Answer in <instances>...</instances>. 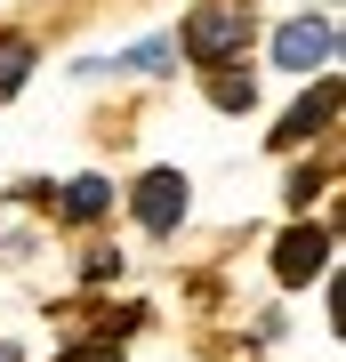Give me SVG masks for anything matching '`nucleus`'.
I'll return each instance as SVG.
<instances>
[{"instance_id":"obj_3","label":"nucleus","mask_w":346,"mask_h":362,"mask_svg":"<svg viewBox=\"0 0 346 362\" xmlns=\"http://www.w3.org/2000/svg\"><path fill=\"white\" fill-rule=\"evenodd\" d=\"M129 202H137V226H145V233H178V218H185V177H178V169H145Z\"/></svg>"},{"instance_id":"obj_4","label":"nucleus","mask_w":346,"mask_h":362,"mask_svg":"<svg viewBox=\"0 0 346 362\" xmlns=\"http://www.w3.org/2000/svg\"><path fill=\"white\" fill-rule=\"evenodd\" d=\"M330 266V233H314V226H290L282 242H274V274L298 290V282H314V274Z\"/></svg>"},{"instance_id":"obj_6","label":"nucleus","mask_w":346,"mask_h":362,"mask_svg":"<svg viewBox=\"0 0 346 362\" xmlns=\"http://www.w3.org/2000/svg\"><path fill=\"white\" fill-rule=\"evenodd\" d=\"M209 105H218V113H250V105H258V81L233 73V65H209Z\"/></svg>"},{"instance_id":"obj_5","label":"nucleus","mask_w":346,"mask_h":362,"mask_svg":"<svg viewBox=\"0 0 346 362\" xmlns=\"http://www.w3.org/2000/svg\"><path fill=\"white\" fill-rule=\"evenodd\" d=\"M330 121H338V81H322L314 97H298L290 113H282V129H274V145H306L314 129H330Z\"/></svg>"},{"instance_id":"obj_10","label":"nucleus","mask_w":346,"mask_h":362,"mask_svg":"<svg viewBox=\"0 0 346 362\" xmlns=\"http://www.w3.org/2000/svg\"><path fill=\"white\" fill-rule=\"evenodd\" d=\"M81 274H89V282H113L121 258H113V250H89V258H81Z\"/></svg>"},{"instance_id":"obj_11","label":"nucleus","mask_w":346,"mask_h":362,"mask_svg":"<svg viewBox=\"0 0 346 362\" xmlns=\"http://www.w3.org/2000/svg\"><path fill=\"white\" fill-rule=\"evenodd\" d=\"M0 362H16V346H8V338H0Z\"/></svg>"},{"instance_id":"obj_7","label":"nucleus","mask_w":346,"mask_h":362,"mask_svg":"<svg viewBox=\"0 0 346 362\" xmlns=\"http://www.w3.org/2000/svg\"><path fill=\"white\" fill-rule=\"evenodd\" d=\"M105 209H113V185H105V177H73V185H64V218H73V226L105 218Z\"/></svg>"},{"instance_id":"obj_2","label":"nucleus","mask_w":346,"mask_h":362,"mask_svg":"<svg viewBox=\"0 0 346 362\" xmlns=\"http://www.w3.org/2000/svg\"><path fill=\"white\" fill-rule=\"evenodd\" d=\"M330 49H338V33L322 25V16H290V25L274 33V65H282V73H314V65H330Z\"/></svg>"},{"instance_id":"obj_8","label":"nucleus","mask_w":346,"mask_h":362,"mask_svg":"<svg viewBox=\"0 0 346 362\" xmlns=\"http://www.w3.org/2000/svg\"><path fill=\"white\" fill-rule=\"evenodd\" d=\"M33 73V40H0V97H16Z\"/></svg>"},{"instance_id":"obj_1","label":"nucleus","mask_w":346,"mask_h":362,"mask_svg":"<svg viewBox=\"0 0 346 362\" xmlns=\"http://www.w3.org/2000/svg\"><path fill=\"white\" fill-rule=\"evenodd\" d=\"M242 40H250V8H226V0H209V8H193V16H185L178 49H185V57H202V65H226Z\"/></svg>"},{"instance_id":"obj_9","label":"nucleus","mask_w":346,"mask_h":362,"mask_svg":"<svg viewBox=\"0 0 346 362\" xmlns=\"http://www.w3.org/2000/svg\"><path fill=\"white\" fill-rule=\"evenodd\" d=\"M57 362H121L113 338H89V346H73V354H57Z\"/></svg>"}]
</instances>
